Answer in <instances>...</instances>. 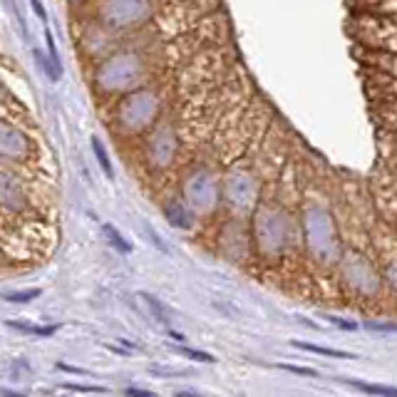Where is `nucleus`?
<instances>
[{
    "instance_id": "nucleus-9",
    "label": "nucleus",
    "mask_w": 397,
    "mask_h": 397,
    "mask_svg": "<svg viewBox=\"0 0 397 397\" xmlns=\"http://www.w3.org/2000/svg\"><path fill=\"white\" fill-rule=\"evenodd\" d=\"M174 348V345H172ZM177 353H182V355H187V358H191V360H198V363H214V355H209V353H201V350H191V348H174Z\"/></svg>"
},
{
    "instance_id": "nucleus-10",
    "label": "nucleus",
    "mask_w": 397,
    "mask_h": 397,
    "mask_svg": "<svg viewBox=\"0 0 397 397\" xmlns=\"http://www.w3.org/2000/svg\"><path fill=\"white\" fill-rule=\"evenodd\" d=\"M278 368H283V370L295 372V375H308V377H316V375H318V372H316V370H311V368H298V365H278Z\"/></svg>"
},
{
    "instance_id": "nucleus-12",
    "label": "nucleus",
    "mask_w": 397,
    "mask_h": 397,
    "mask_svg": "<svg viewBox=\"0 0 397 397\" xmlns=\"http://www.w3.org/2000/svg\"><path fill=\"white\" fill-rule=\"evenodd\" d=\"M30 3H32V8H35V13H38V18H40V20H48V13H45V8H43V3H40V0H30Z\"/></svg>"
},
{
    "instance_id": "nucleus-3",
    "label": "nucleus",
    "mask_w": 397,
    "mask_h": 397,
    "mask_svg": "<svg viewBox=\"0 0 397 397\" xmlns=\"http://www.w3.org/2000/svg\"><path fill=\"white\" fill-rule=\"evenodd\" d=\"M353 387H358L360 392H368V395H385V397H397V387H385V385H368V382L348 380Z\"/></svg>"
},
{
    "instance_id": "nucleus-11",
    "label": "nucleus",
    "mask_w": 397,
    "mask_h": 397,
    "mask_svg": "<svg viewBox=\"0 0 397 397\" xmlns=\"http://www.w3.org/2000/svg\"><path fill=\"white\" fill-rule=\"evenodd\" d=\"M368 328H370V330H392V333H397V323H392V325H385V323H368Z\"/></svg>"
},
{
    "instance_id": "nucleus-4",
    "label": "nucleus",
    "mask_w": 397,
    "mask_h": 397,
    "mask_svg": "<svg viewBox=\"0 0 397 397\" xmlns=\"http://www.w3.org/2000/svg\"><path fill=\"white\" fill-rule=\"evenodd\" d=\"M290 345H295V348L301 350H308V353H318V355H330V358H353L350 353H345V350H330V348H321V345H311V343H301V340H293Z\"/></svg>"
},
{
    "instance_id": "nucleus-1",
    "label": "nucleus",
    "mask_w": 397,
    "mask_h": 397,
    "mask_svg": "<svg viewBox=\"0 0 397 397\" xmlns=\"http://www.w3.org/2000/svg\"><path fill=\"white\" fill-rule=\"evenodd\" d=\"M92 152H95L97 164H100V169L105 172V177L114 179V169H112V161H109V154H107V149H105V144L97 140V137H92Z\"/></svg>"
},
{
    "instance_id": "nucleus-7",
    "label": "nucleus",
    "mask_w": 397,
    "mask_h": 397,
    "mask_svg": "<svg viewBox=\"0 0 397 397\" xmlns=\"http://www.w3.org/2000/svg\"><path fill=\"white\" fill-rule=\"evenodd\" d=\"M144 301L149 303V308H152V313H154V316H156V321L167 325V323H169V313H167V308L161 306V303L156 301V298H152V295H147V293H144Z\"/></svg>"
},
{
    "instance_id": "nucleus-14",
    "label": "nucleus",
    "mask_w": 397,
    "mask_h": 397,
    "mask_svg": "<svg viewBox=\"0 0 397 397\" xmlns=\"http://www.w3.org/2000/svg\"><path fill=\"white\" fill-rule=\"evenodd\" d=\"M330 323H333V325H340V328H345V330H355V323H345V321H338V318H330Z\"/></svg>"
},
{
    "instance_id": "nucleus-13",
    "label": "nucleus",
    "mask_w": 397,
    "mask_h": 397,
    "mask_svg": "<svg viewBox=\"0 0 397 397\" xmlns=\"http://www.w3.org/2000/svg\"><path fill=\"white\" fill-rule=\"evenodd\" d=\"M127 395H135V397H152L149 390H140V387H127Z\"/></svg>"
},
{
    "instance_id": "nucleus-6",
    "label": "nucleus",
    "mask_w": 397,
    "mask_h": 397,
    "mask_svg": "<svg viewBox=\"0 0 397 397\" xmlns=\"http://www.w3.org/2000/svg\"><path fill=\"white\" fill-rule=\"evenodd\" d=\"M43 293L40 288H27V290H15V293H8L6 301L8 303H27V301H35L38 295Z\"/></svg>"
},
{
    "instance_id": "nucleus-5",
    "label": "nucleus",
    "mask_w": 397,
    "mask_h": 397,
    "mask_svg": "<svg viewBox=\"0 0 397 397\" xmlns=\"http://www.w3.org/2000/svg\"><path fill=\"white\" fill-rule=\"evenodd\" d=\"M8 325L11 328H18V330H22V333H32V335H43V338H48V335H53L55 330H58V325H22V323H15V321H8Z\"/></svg>"
},
{
    "instance_id": "nucleus-8",
    "label": "nucleus",
    "mask_w": 397,
    "mask_h": 397,
    "mask_svg": "<svg viewBox=\"0 0 397 397\" xmlns=\"http://www.w3.org/2000/svg\"><path fill=\"white\" fill-rule=\"evenodd\" d=\"M45 43H48V55H50V62L55 65V70L62 75V65H60V55H58V50H55V40H53V32L50 30H45Z\"/></svg>"
},
{
    "instance_id": "nucleus-2",
    "label": "nucleus",
    "mask_w": 397,
    "mask_h": 397,
    "mask_svg": "<svg viewBox=\"0 0 397 397\" xmlns=\"http://www.w3.org/2000/svg\"><path fill=\"white\" fill-rule=\"evenodd\" d=\"M102 234L107 236V241H109V246H114L117 251H122V253H129L132 251V243H127L124 241V236L119 234L117 229H114L112 224H102Z\"/></svg>"
}]
</instances>
